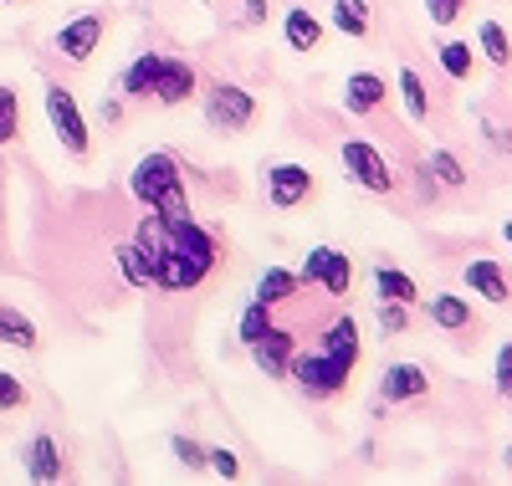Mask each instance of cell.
I'll return each instance as SVG.
<instances>
[{
    "mask_svg": "<svg viewBox=\"0 0 512 486\" xmlns=\"http://www.w3.org/2000/svg\"><path fill=\"white\" fill-rule=\"evenodd\" d=\"M221 261V241L210 236L200 220H180L169 226V246L154 256V287L159 292H195Z\"/></svg>",
    "mask_w": 512,
    "mask_h": 486,
    "instance_id": "1",
    "label": "cell"
},
{
    "mask_svg": "<svg viewBox=\"0 0 512 486\" xmlns=\"http://www.w3.org/2000/svg\"><path fill=\"white\" fill-rule=\"evenodd\" d=\"M128 190H134L139 205L159 210L169 226H180V220L195 215V210H190V195H185V169H180V159L169 154V149L144 154V159L134 164V174H128Z\"/></svg>",
    "mask_w": 512,
    "mask_h": 486,
    "instance_id": "2",
    "label": "cell"
},
{
    "mask_svg": "<svg viewBox=\"0 0 512 486\" xmlns=\"http://www.w3.org/2000/svg\"><path fill=\"white\" fill-rule=\"evenodd\" d=\"M297 389L308 394L313 405H323V400H338V394L349 389V379H354V364H344V359H333V353H297L292 359V374H287Z\"/></svg>",
    "mask_w": 512,
    "mask_h": 486,
    "instance_id": "3",
    "label": "cell"
},
{
    "mask_svg": "<svg viewBox=\"0 0 512 486\" xmlns=\"http://www.w3.org/2000/svg\"><path fill=\"white\" fill-rule=\"evenodd\" d=\"M338 164H344L349 185H359L369 195H395L400 190V174L390 169L384 149H374L369 139H344V144H338Z\"/></svg>",
    "mask_w": 512,
    "mask_h": 486,
    "instance_id": "4",
    "label": "cell"
},
{
    "mask_svg": "<svg viewBox=\"0 0 512 486\" xmlns=\"http://www.w3.org/2000/svg\"><path fill=\"white\" fill-rule=\"evenodd\" d=\"M200 108H205V123L216 128V134H246V128L256 123V113H262L241 82H210Z\"/></svg>",
    "mask_w": 512,
    "mask_h": 486,
    "instance_id": "5",
    "label": "cell"
},
{
    "mask_svg": "<svg viewBox=\"0 0 512 486\" xmlns=\"http://www.w3.org/2000/svg\"><path fill=\"white\" fill-rule=\"evenodd\" d=\"M297 277H303V287H318L323 297H349L354 261H349V251H338V246H313L303 256V267H297Z\"/></svg>",
    "mask_w": 512,
    "mask_h": 486,
    "instance_id": "6",
    "label": "cell"
},
{
    "mask_svg": "<svg viewBox=\"0 0 512 486\" xmlns=\"http://www.w3.org/2000/svg\"><path fill=\"white\" fill-rule=\"evenodd\" d=\"M47 123H52V134L62 139V149H67L72 159H88V149H93V139H88V118H82L77 98L67 93L62 82L47 87Z\"/></svg>",
    "mask_w": 512,
    "mask_h": 486,
    "instance_id": "7",
    "label": "cell"
},
{
    "mask_svg": "<svg viewBox=\"0 0 512 486\" xmlns=\"http://www.w3.org/2000/svg\"><path fill=\"white\" fill-rule=\"evenodd\" d=\"M262 190H267V205H272V210H297V205L313 200L318 180H313L308 164L282 159V164H267V169H262Z\"/></svg>",
    "mask_w": 512,
    "mask_h": 486,
    "instance_id": "8",
    "label": "cell"
},
{
    "mask_svg": "<svg viewBox=\"0 0 512 486\" xmlns=\"http://www.w3.org/2000/svg\"><path fill=\"white\" fill-rule=\"evenodd\" d=\"M103 31H108V16H103V11H82V16H72V21L52 36V47H57L67 62L82 67V62L103 47Z\"/></svg>",
    "mask_w": 512,
    "mask_h": 486,
    "instance_id": "9",
    "label": "cell"
},
{
    "mask_svg": "<svg viewBox=\"0 0 512 486\" xmlns=\"http://www.w3.org/2000/svg\"><path fill=\"white\" fill-rule=\"evenodd\" d=\"M195 93H200V72H195V62H185V57H164V62H159V77H154V103H159V108H185Z\"/></svg>",
    "mask_w": 512,
    "mask_h": 486,
    "instance_id": "10",
    "label": "cell"
},
{
    "mask_svg": "<svg viewBox=\"0 0 512 486\" xmlns=\"http://www.w3.org/2000/svg\"><path fill=\"white\" fill-rule=\"evenodd\" d=\"M461 277H466V287H472V297H482L492 307L512 302V277H507V267H502L497 256H472L461 267Z\"/></svg>",
    "mask_w": 512,
    "mask_h": 486,
    "instance_id": "11",
    "label": "cell"
},
{
    "mask_svg": "<svg viewBox=\"0 0 512 486\" xmlns=\"http://www.w3.org/2000/svg\"><path fill=\"white\" fill-rule=\"evenodd\" d=\"M431 394V374H425L420 364H390L379 374V400L384 405H415V400H425Z\"/></svg>",
    "mask_w": 512,
    "mask_h": 486,
    "instance_id": "12",
    "label": "cell"
},
{
    "mask_svg": "<svg viewBox=\"0 0 512 486\" xmlns=\"http://www.w3.org/2000/svg\"><path fill=\"white\" fill-rule=\"evenodd\" d=\"M292 359H297V333L292 328H267L262 343H251V364L262 369L267 379H287L292 374Z\"/></svg>",
    "mask_w": 512,
    "mask_h": 486,
    "instance_id": "13",
    "label": "cell"
},
{
    "mask_svg": "<svg viewBox=\"0 0 512 486\" xmlns=\"http://www.w3.org/2000/svg\"><path fill=\"white\" fill-rule=\"evenodd\" d=\"M384 103H390V82H384L379 72H349V82H344V108L354 113V118H369V113H379Z\"/></svg>",
    "mask_w": 512,
    "mask_h": 486,
    "instance_id": "14",
    "label": "cell"
},
{
    "mask_svg": "<svg viewBox=\"0 0 512 486\" xmlns=\"http://www.w3.org/2000/svg\"><path fill=\"white\" fill-rule=\"evenodd\" d=\"M425 318H431V328H441V333H472V328H477L472 302L456 297V292H436V297H425Z\"/></svg>",
    "mask_w": 512,
    "mask_h": 486,
    "instance_id": "15",
    "label": "cell"
},
{
    "mask_svg": "<svg viewBox=\"0 0 512 486\" xmlns=\"http://www.w3.org/2000/svg\"><path fill=\"white\" fill-rule=\"evenodd\" d=\"M282 41L292 52H318L323 47V21L308 6H287L282 11Z\"/></svg>",
    "mask_w": 512,
    "mask_h": 486,
    "instance_id": "16",
    "label": "cell"
},
{
    "mask_svg": "<svg viewBox=\"0 0 512 486\" xmlns=\"http://www.w3.org/2000/svg\"><path fill=\"white\" fill-rule=\"evenodd\" d=\"M21 461H26V476H31V481H62V471H67V466H62V446H57L47 430L26 440V456H21Z\"/></svg>",
    "mask_w": 512,
    "mask_h": 486,
    "instance_id": "17",
    "label": "cell"
},
{
    "mask_svg": "<svg viewBox=\"0 0 512 486\" xmlns=\"http://www.w3.org/2000/svg\"><path fill=\"white\" fill-rule=\"evenodd\" d=\"M323 353H333V359H344V364H354L359 369V359H364V338H359V323L349 318V313H338L328 328H323V343H318Z\"/></svg>",
    "mask_w": 512,
    "mask_h": 486,
    "instance_id": "18",
    "label": "cell"
},
{
    "mask_svg": "<svg viewBox=\"0 0 512 486\" xmlns=\"http://www.w3.org/2000/svg\"><path fill=\"white\" fill-rule=\"evenodd\" d=\"M159 62H164V52H139L134 62L123 67V77H118V93H123V98H154Z\"/></svg>",
    "mask_w": 512,
    "mask_h": 486,
    "instance_id": "19",
    "label": "cell"
},
{
    "mask_svg": "<svg viewBox=\"0 0 512 486\" xmlns=\"http://www.w3.org/2000/svg\"><path fill=\"white\" fill-rule=\"evenodd\" d=\"M400 103H405V118L415 123V128H425L431 123V93H425V77L415 72V67H400Z\"/></svg>",
    "mask_w": 512,
    "mask_h": 486,
    "instance_id": "20",
    "label": "cell"
},
{
    "mask_svg": "<svg viewBox=\"0 0 512 486\" xmlns=\"http://www.w3.org/2000/svg\"><path fill=\"white\" fill-rule=\"evenodd\" d=\"M374 297L384 302H420V282L400 267H390V261H379L374 267Z\"/></svg>",
    "mask_w": 512,
    "mask_h": 486,
    "instance_id": "21",
    "label": "cell"
},
{
    "mask_svg": "<svg viewBox=\"0 0 512 486\" xmlns=\"http://www.w3.org/2000/svg\"><path fill=\"white\" fill-rule=\"evenodd\" d=\"M297 292H303V277L287 272V267H267L262 277H256V287H251V297H262V302H272V307L292 302Z\"/></svg>",
    "mask_w": 512,
    "mask_h": 486,
    "instance_id": "22",
    "label": "cell"
},
{
    "mask_svg": "<svg viewBox=\"0 0 512 486\" xmlns=\"http://www.w3.org/2000/svg\"><path fill=\"white\" fill-rule=\"evenodd\" d=\"M113 256H118V272H123V282H128V287H154V256H149L139 241L113 246Z\"/></svg>",
    "mask_w": 512,
    "mask_h": 486,
    "instance_id": "23",
    "label": "cell"
},
{
    "mask_svg": "<svg viewBox=\"0 0 512 486\" xmlns=\"http://www.w3.org/2000/svg\"><path fill=\"white\" fill-rule=\"evenodd\" d=\"M477 52H482L497 72L512 67V36H507L502 21H482V26H477Z\"/></svg>",
    "mask_w": 512,
    "mask_h": 486,
    "instance_id": "24",
    "label": "cell"
},
{
    "mask_svg": "<svg viewBox=\"0 0 512 486\" xmlns=\"http://www.w3.org/2000/svg\"><path fill=\"white\" fill-rule=\"evenodd\" d=\"M277 318H272V302H262V297H251L246 307H241V318H236V338L251 348V343H262L267 338V328H272Z\"/></svg>",
    "mask_w": 512,
    "mask_h": 486,
    "instance_id": "25",
    "label": "cell"
},
{
    "mask_svg": "<svg viewBox=\"0 0 512 486\" xmlns=\"http://www.w3.org/2000/svg\"><path fill=\"white\" fill-rule=\"evenodd\" d=\"M441 72L451 77V82H472V72H477V52H472V41H441Z\"/></svg>",
    "mask_w": 512,
    "mask_h": 486,
    "instance_id": "26",
    "label": "cell"
},
{
    "mask_svg": "<svg viewBox=\"0 0 512 486\" xmlns=\"http://www.w3.org/2000/svg\"><path fill=\"white\" fill-rule=\"evenodd\" d=\"M333 26L344 31V36H354V41H364V36H369V26H374L369 0H333Z\"/></svg>",
    "mask_w": 512,
    "mask_h": 486,
    "instance_id": "27",
    "label": "cell"
},
{
    "mask_svg": "<svg viewBox=\"0 0 512 486\" xmlns=\"http://www.w3.org/2000/svg\"><path fill=\"white\" fill-rule=\"evenodd\" d=\"M0 343H16V348H36L41 343L36 323L26 313H16V307H6V302H0Z\"/></svg>",
    "mask_w": 512,
    "mask_h": 486,
    "instance_id": "28",
    "label": "cell"
},
{
    "mask_svg": "<svg viewBox=\"0 0 512 486\" xmlns=\"http://www.w3.org/2000/svg\"><path fill=\"white\" fill-rule=\"evenodd\" d=\"M425 169L436 174V185H446V190H461L472 174H466V164L451 154V149H431V159H425Z\"/></svg>",
    "mask_w": 512,
    "mask_h": 486,
    "instance_id": "29",
    "label": "cell"
},
{
    "mask_svg": "<svg viewBox=\"0 0 512 486\" xmlns=\"http://www.w3.org/2000/svg\"><path fill=\"white\" fill-rule=\"evenodd\" d=\"M16 139H21V98H16V87L0 82V149Z\"/></svg>",
    "mask_w": 512,
    "mask_h": 486,
    "instance_id": "30",
    "label": "cell"
},
{
    "mask_svg": "<svg viewBox=\"0 0 512 486\" xmlns=\"http://www.w3.org/2000/svg\"><path fill=\"white\" fill-rule=\"evenodd\" d=\"M374 328H379L384 338H400V333L410 328V302H384V297H379V313H374Z\"/></svg>",
    "mask_w": 512,
    "mask_h": 486,
    "instance_id": "31",
    "label": "cell"
},
{
    "mask_svg": "<svg viewBox=\"0 0 512 486\" xmlns=\"http://www.w3.org/2000/svg\"><path fill=\"white\" fill-rule=\"evenodd\" d=\"M169 451H175V461H180L185 471H200V466H210V451L200 446L195 435H169Z\"/></svg>",
    "mask_w": 512,
    "mask_h": 486,
    "instance_id": "32",
    "label": "cell"
},
{
    "mask_svg": "<svg viewBox=\"0 0 512 486\" xmlns=\"http://www.w3.org/2000/svg\"><path fill=\"white\" fill-rule=\"evenodd\" d=\"M492 389H497V400H512V338L497 348V359H492Z\"/></svg>",
    "mask_w": 512,
    "mask_h": 486,
    "instance_id": "33",
    "label": "cell"
},
{
    "mask_svg": "<svg viewBox=\"0 0 512 486\" xmlns=\"http://www.w3.org/2000/svg\"><path fill=\"white\" fill-rule=\"evenodd\" d=\"M26 400H31L26 384H21L11 369H0V410H26Z\"/></svg>",
    "mask_w": 512,
    "mask_h": 486,
    "instance_id": "34",
    "label": "cell"
},
{
    "mask_svg": "<svg viewBox=\"0 0 512 486\" xmlns=\"http://www.w3.org/2000/svg\"><path fill=\"white\" fill-rule=\"evenodd\" d=\"M425 11H431V26H451L466 11V0H425Z\"/></svg>",
    "mask_w": 512,
    "mask_h": 486,
    "instance_id": "35",
    "label": "cell"
},
{
    "mask_svg": "<svg viewBox=\"0 0 512 486\" xmlns=\"http://www.w3.org/2000/svg\"><path fill=\"white\" fill-rule=\"evenodd\" d=\"M210 471H216L221 481H236V476H241V456L226 451V446H221V451H210Z\"/></svg>",
    "mask_w": 512,
    "mask_h": 486,
    "instance_id": "36",
    "label": "cell"
},
{
    "mask_svg": "<svg viewBox=\"0 0 512 486\" xmlns=\"http://www.w3.org/2000/svg\"><path fill=\"white\" fill-rule=\"evenodd\" d=\"M241 21L246 26H262L267 21V0H241Z\"/></svg>",
    "mask_w": 512,
    "mask_h": 486,
    "instance_id": "37",
    "label": "cell"
},
{
    "mask_svg": "<svg viewBox=\"0 0 512 486\" xmlns=\"http://www.w3.org/2000/svg\"><path fill=\"white\" fill-rule=\"evenodd\" d=\"M118 118H123V103L108 98V103H103V123H118Z\"/></svg>",
    "mask_w": 512,
    "mask_h": 486,
    "instance_id": "38",
    "label": "cell"
},
{
    "mask_svg": "<svg viewBox=\"0 0 512 486\" xmlns=\"http://www.w3.org/2000/svg\"><path fill=\"white\" fill-rule=\"evenodd\" d=\"M502 241H507V246H512V215H507V220H502Z\"/></svg>",
    "mask_w": 512,
    "mask_h": 486,
    "instance_id": "39",
    "label": "cell"
},
{
    "mask_svg": "<svg viewBox=\"0 0 512 486\" xmlns=\"http://www.w3.org/2000/svg\"><path fill=\"white\" fill-rule=\"evenodd\" d=\"M502 461H507V466H512V451H507V456H502Z\"/></svg>",
    "mask_w": 512,
    "mask_h": 486,
    "instance_id": "40",
    "label": "cell"
},
{
    "mask_svg": "<svg viewBox=\"0 0 512 486\" xmlns=\"http://www.w3.org/2000/svg\"><path fill=\"white\" fill-rule=\"evenodd\" d=\"M6 6H11V0H6Z\"/></svg>",
    "mask_w": 512,
    "mask_h": 486,
    "instance_id": "41",
    "label": "cell"
}]
</instances>
